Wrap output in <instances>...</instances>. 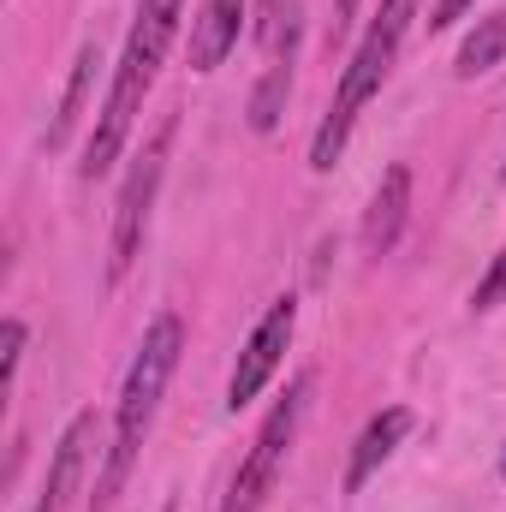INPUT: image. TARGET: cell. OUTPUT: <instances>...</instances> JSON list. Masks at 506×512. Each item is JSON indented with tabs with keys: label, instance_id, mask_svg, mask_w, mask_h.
Wrapping results in <instances>:
<instances>
[{
	"label": "cell",
	"instance_id": "1",
	"mask_svg": "<svg viewBox=\"0 0 506 512\" xmlns=\"http://www.w3.org/2000/svg\"><path fill=\"white\" fill-rule=\"evenodd\" d=\"M179 352H185V322H179L173 310H161V316L143 328V346H137V358H131V370H126V387H120L114 447H108V471H102V483H96V507L90 512H108L114 495L126 489L131 465H137V447H143V435H149V423H155V405H161V393H167L173 370H179Z\"/></svg>",
	"mask_w": 506,
	"mask_h": 512
},
{
	"label": "cell",
	"instance_id": "2",
	"mask_svg": "<svg viewBox=\"0 0 506 512\" xmlns=\"http://www.w3.org/2000/svg\"><path fill=\"white\" fill-rule=\"evenodd\" d=\"M411 12H417V0H381L376 24H370L364 48L352 54L346 78H340V90H334V108H328V120L316 131V143H310V167H316V173H328V167L340 161V149H346V137H352V120L364 114V102L381 90V78H387V66H393V54H399V42H405Z\"/></svg>",
	"mask_w": 506,
	"mask_h": 512
},
{
	"label": "cell",
	"instance_id": "3",
	"mask_svg": "<svg viewBox=\"0 0 506 512\" xmlns=\"http://www.w3.org/2000/svg\"><path fill=\"white\" fill-rule=\"evenodd\" d=\"M304 393H310V376H298V382L286 387V399L262 417V429H256L251 453H245V465H239V477H233V489H227L221 512H262V501L274 495L280 465H286V447H292L298 417H304Z\"/></svg>",
	"mask_w": 506,
	"mask_h": 512
},
{
	"label": "cell",
	"instance_id": "4",
	"mask_svg": "<svg viewBox=\"0 0 506 512\" xmlns=\"http://www.w3.org/2000/svg\"><path fill=\"white\" fill-rule=\"evenodd\" d=\"M167 149H173V120L143 143V155L131 161L126 185H120V209H114V245H108V274L120 280L131 268V256L143 251V233H149V209H155V191H161V173H167Z\"/></svg>",
	"mask_w": 506,
	"mask_h": 512
},
{
	"label": "cell",
	"instance_id": "5",
	"mask_svg": "<svg viewBox=\"0 0 506 512\" xmlns=\"http://www.w3.org/2000/svg\"><path fill=\"white\" fill-rule=\"evenodd\" d=\"M292 322H298V298H274V310L256 322V334L245 340V352H239V364H233V382H227V411H245L256 393L268 387V376H274V370H280V358H286Z\"/></svg>",
	"mask_w": 506,
	"mask_h": 512
},
{
	"label": "cell",
	"instance_id": "6",
	"mask_svg": "<svg viewBox=\"0 0 506 512\" xmlns=\"http://www.w3.org/2000/svg\"><path fill=\"white\" fill-rule=\"evenodd\" d=\"M155 78H143L137 66L120 60V72H114V90H108V102H102V120H96V137L84 143V179H102L114 161H120V149L131 143V126H137V108H143V90H149Z\"/></svg>",
	"mask_w": 506,
	"mask_h": 512
},
{
	"label": "cell",
	"instance_id": "7",
	"mask_svg": "<svg viewBox=\"0 0 506 512\" xmlns=\"http://www.w3.org/2000/svg\"><path fill=\"white\" fill-rule=\"evenodd\" d=\"M90 441H96V417L78 411L54 447V465H48V483H42V501L36 512H66V501L78 495V477H84V459H90Z\"/></svg>",
	"mask_w": 506,
	"mask_h": 512
},
{
	"label": "cell",
	"instance_id": "8",
	"mask_svg": "<svg viewBox=\"0 0 506 512\" xmlns=\"http://www.w3.org/2000/svg\"><path fill=\"white\" fill-rule=\"evenodd\" d=\"M405 215H411V167L399 161V167H387L376 185V197H370V215H364V251L370 256H387L399 245V233H405Z\"/></svg>",
	"mask_w": 506,
	"mask_h": 512
},
{
	"label": "cell",
	"instance_id": "9",
	"mask_svg": "<svg viewBox=\"0 0 506 512\" xmlns=\"http://www.w3.org/2000/svg\"><path fill=\"white\" fill-rule=\"evenodd\" d=\"M179 18H185V0H137L126 66H137L143 78H155V66L167 60V48H173V36H179Z\"/></svg>",
	"mask_w": 506,
	"mask_h": 512
},
{
	"label": "cell",
	"instance_id": "10",
	"mask_svg": "<svg viewBox=\"0 0 506 512\" xmlns=\"http://www.w3.org/2000/svg\"><path fill=\"white\" fill-rule=\"evenodd\" d=\"M239 24H245V0H203V12L191 24V66L215 72L239 48Z\"/></svg>",
	"mask_w": 506,
	"mask_h": 512
},
{
	"label": "cell",
	"instance_id": "11",
	"mask_svg": "<svg viewBox=\"0 0 506 512\" xmlns=\"http://www.w3.org/2000/svg\"><path fill=\"white\" fill-rule=\"evenodd\" d=\"M405 435H411V411H405V405H393V411L370 417V429L358 435L352 471H346V489H352V495H358V489H364V483L376 477V471H381V459H387V453H393V447H399Z\"/></svg>",
	"mask_w": 506,
	"mask_h": 512
},
{
	"label": "cell",
	"instance_id": "12",
	"mask_svg": "<svg viewBox=\"0 0 506 512\" xmlns=\"http://www.w3.org/2000/svg\"><path fill=\"white\" fill-rule=\"evenodd\" d=\"M96 66H102L96 42H90V48H78V60H72V78H66V96H60V114H54V126H48V149H66L72 126L84 120V108H90V84H96Z\"/></svg>",
	"mask_w": 506,
	"mask_h": 512
},
{
	"label": "cell",
	"instance_id": "13",
	"mask_svg": "<svg viewBox=\"0 0 506 512\" xmlns=\"http://www.w3.org/2000/svg\"><path fill=\"white\" fill-rule=\"evenodd\" d=\"M506 54V12L495 18H483L471 36H465V48H459V78H483L489 66H501Z\"/></svg>",
	"mask_w": 506,
	"mask_h": 512
},
{
	"label": "cell",
	"instance_id": "14",
	"mask_svg": "<svg viewBox=\"0 0 506 512\" xmlns=\"http://www.w3.org/2000/svg\"><path fill=\"white\" fill-rule=\"evenodd\" d=\"M286 96H292V66L280 60V66H268V72H262V84H256V96H251V131H274V126H280Z\"/></svg>",
	"mask_w": 506,
	"mask_h": 512
},
{
	"label": "cell",
	"instance_id": "15",
	"mask_svg": "<svg viewBox=\"0 0 506 512\" xmlns=\"http://www.w3.org/2000/svg\"><path fill=\"white\" fill-rule=\"evenodd\" d=\"M501 298H506V251L495 256V262H489V274L477 280V292H471V304H477V310H495Z\"/></svg>",
	"mask_w": 506,
	"mask_h": 512
},
{
	"label": "cell",
	"instance_id": "16",
	"mask_svg": "<svg viewBox=\"0 0 506 512\" xmlns=\"http://www.w3.org/2000/svg\"><path fill=\"white\" fill-rule=\"evenodd\" d=\"M18 364H24V322L12 316V322L0 328V370H6V382L18 376Z\"/></svg>",
	"mask_w": 506,
	"mask_h": 512
},
{
	"label": "cell",
	"instance_id": "17",
	"mask_svg": "<svg viewBox=\"0 0 506 512\" xmlns=\"http://www.w3.org/2000/svg\"><path fill=\"white\" fill-rule=\"evenodd\" d=\"M465 6H477V0H435V12H429V30H447Z\"/></svg>",
	"mask_w": 506,
	"mask_h": 512
},
{
	"label": "cell",
	"instance_id": "18",
	"mask_svg": "<svg viewBox=\"0 0 506 512\" xmlns=\"http://www.w3.org/2000/svg\"><path fill=\"white\" fill-rule=\"evenodd\" d=\"M352 18H358V0H334V36H346Z\"/></svg>",
	"mask_w": 506,
	"mask_h": 512
},
{
	"label": "cell",
	"instance_id": "19",
	"mask_svg": "<svg viewBox=\"0 0 506 512\" xmlns=\"http://www.w3.org/2000/svg\"><path fill=\"white\" fill-rule=\"evenodd\" d=\"M501 477H506V459H501Z\"/></svg>",
	"mask_w": 506,
	"mask_h": 512
}]
</instances>
